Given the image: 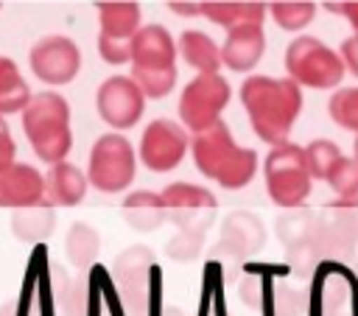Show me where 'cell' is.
I'll return each mask as SVG.
<instances>
[{"label":"cell","instance_id":"obj_1","mask_svg":"<svg viewBox=\"0 0 358 316\" xmlns=\"http://www.w3.org/2000/svg\"><path fill=\"white\" fill-rule=\"evenodd\" d=\"M241 103L249 115L255 134L268 145H285L302 109V89L288 76H249L241 84Z\"/></svg>","mask_w":358,"mask_h":316},{"label":"cell","instance_id":"obj_2","mask_svg":"<svg viewBox=\"0 0 358 316\" xmlns=\"http://www.w3.org/2000/svg\"><path fill=\"white\" fill-rule=\"evenodd\" d=\"M190 154L201 176L224 190H241L257 173V154L252 148H241L232 140L229 126L221 120L190 137Z\"/></svg>","mask_w":358,"mask_h":316},{"label":"cell","instance_id":"obj_3","mask_svg":"<svg viewBox=\"0 0 358 316\" xmlns=\"http://www.w3.org/2000/svg\"><path fill=\"white\" fill-rule=\"evenodd\" d=\"M22 129L39 159L59 165L64 162L73 134H70V106L56 92H39L22 109Z\"/></svg>","mask_w":358,"mask_h":316},{"label":"cell","instance_id":"obj_4","mask_svg":"<svg viewBox=\"0 0 358 316\" xmlns=\"http://www.w3.org/2000/svg\"><path fill=\"white\" fill-rule=\"evenodd\" d=\"M285 73L299 87L313 89H333L344 78L347 67L341 62V53L327 48L316 36H296L285 48Z\"/></svg>","mask_w":358,"mask_h":316},{"label":"cell","instance_id":"obj_5","mask_svg":"<svg viewBox=\"0 0 358 316\" xmlns=\"http://www.w3.org/2000/svg\"><path fill=\"white\" fill-rule=\"evenodd\" d=\"M266 176V193L268 199L282 210H296L310 193V173L305 165V148L285 143L268 151L263 162Z\"/></svg>","mask_w":358,"mask_h":316},{"label":"cell","instance_id":"obj_6","mask_svg":"<svg viewBox=\"0 0 358 316\" xmlns=\"http://www.w3.org/2000/svg\"><path fill=\"white\" fill-rule=\"evenodd\" d=\"M137 162L134 148L123 134H103L90 151L87 179L101 193H120L134 182Z\"/></svg>","mask_w":358,"mask_h":316},{"label":"cell","instance_id":"obj_7","mask_svg":"<svg viewBox=\"0 0 358 316\" xmlns=\"http://www.w3.org/2000/svg\"><path fill=\"white\" fill-rule=\"evenodd\" d=\"M229 98H232V89L221 73H201L193 81H187V87L182 89L179 117L193 134H199L213 123H218L221 109L229 103Z\"/></svg>","mask_w":358,"mask_h":316},{"label":"cell","instance_id":"obj_8","mask_svg":"<svg viewBox=\"0 0 358 316\" xmlns=\"http://www.w3.org/2000/svg\"><path fill=\"white\" fill-rule=\"evenodd\" d=\"M310 243L324 260H350L358 246V207L344 201L324 204L316 215Z\"/></svg>","mask_w":358,"mask_h":316},{"label":"cell","instance_id":"obj_9","mask_svg":"<svg viewBox=\"0 0 358 316\" xmlns=\"http://www.w3.org/2000/svg\"><path fill=\"white\" fill-rule=\"evenodd\" d=\"M266 240V227L263 221L255 215V213H246V210H238L232 215H227L224 221V229H221V238L213 249V257L218 263H227V277L232 280L241 268V263L255 254Z\"/></svg>","mask_w":358,"mask_h":316},{"label":"cell","instance_id":"obj_10","mask_svg":"<svg viewBox=\"0 0 358 316\" xmlns=\"http://www.w3.org/2000/svg\"><path fill=\"white\" fill-rule=\"evenodd\" d=\"M165 213L179 229H193V232H207V227L215 218V196L207 187L190 185V182H173L162 193Z\"/></svg>","mask_w":358,"mask_h":316},{"label":"cell","instance_id":"obj_11","mask_svg":"<svg viewBox=\"0 0 358 316\" xmlns=\"http://www.w3.org/2000/svg\"><path fill=\"white\" fill-rule=\"evenodd\" d=\"M187 148H190L187 131L176 120L159 117V120L148 123L140 137V162L154 173H165L182 162Z\"/></svg>","mask_w":358,"mask_h":316},{"label":"cell","instance_id":"obj_12","mask_svg":"<svg viewBox=\"0 0 358 316\" xmlns=\"http://www.w3.org/2000/svg\"><path fill=\"white\" fill-rule=\"evenodd\" d=\"M98 115L112 129H129L143 117L145 95L131 76H112L98 87Z\"/></svg>","mask_w":358,"mask_h":316},{"label":"cell","instance_id":"obj_13","mask_svg":"<svg viewBox=\"0 0 358 316\" xmlns=\"http://www.w3.org/2000/svg\"><path fill=\"white\" fill-rule=\"evenodd\" d=\"M81 67V50L67 36H45L31 50V70L45 84H67Z\"/></svg>","mask_w":358,"mask_h":316},{"label":"cell","instance_id":"obj_14","mask_svg":"<svg viewBox=\"0 0 358 316\" xmlns=\"http://www.w3.org/2000/svg\"><path fill=\"white\" fill-rule=\"evenodd\" d=\"M176 42L165 25H145L131 39V73H154L176 67Z\"/></svg>","mask_w":358,"mask_h":316},{"label":"cell","instance_id":"obj_15","mask_svg":"<svg viewBox=\"0 0 358 316\" xmlns=\"http://www.w3.org/2000/svg\"><path fill=\"white\" fill-rule=\"evenodd\" d=\"M45 199V179L31 165H11L0 171V207H34Z\"/></svg>","mask_w":358,"mask_h":316},{"label":"cell","instance_id":"obj_16","mask_svg":"<svg viewBox=\"0 0 358 316\" xmlns=\"http://www.w3.org/2000/svg\"><path fill=\"white\" fill-rule=\"evenodd\" d=\"M266 50V34L263 25H243L227 31V39L221 45V64H227L235 73L252 70Z\"/></svg>","mask_w":358,"mask_h":316},{"label":"cell","instance_id":"obj_17","mask_svg":"<svg viewBox=\"0 0 358 316\" xmlns=\"http://www.w3.org/2000/svg\"><path fill=\"white\" fill-rule=\"evenodd\" d=\"M154 288H159V268L157 266L117 277L123 313L126 316H151L154 313Z\"/></svg>","mask_w":358,"mask_h":316},{"label":"cell","instance_id":"obj_18","mask_svg":"<svg viewBox=\"0 0 358 316\" xmlns=\"http://www.w3.org/2000/svg\"><path fill=\"white\" fill-rule=\"evenodd\" d=\"M87 193V176L70 165V162H59V165H50L48 176H45V196H48V204L53 207H73L84 199Z\"/></svg>","mask_w":358,"mask_h":316},{"label":"cell","instance_id":"obj_19","mask_svg":"<svg viewBox=\"0 0 358 316\" xmlns=\"http://www.w3.org/2000/svg\"><path fill=\"white\" fill-rule=\"evenodd\" d=\"M101 36L131 42L140 31V6L137 3H98Z\"/></svg>","mask_w":358,"mask_h":316},{"label":"cell","instance_id":"obj_20","mask_svg":"<svg viewBox=\"0 0 358 316\" xmlns=\"http://www.w3.org/2000/svg\"><path fill=\"white\" fill-rule=\"evenodd\" d=\"M123 218L131 229H140V232H151V229H159L162 221L168 218L165 213V201L159 193H151V190H137V193H129L126 201H123Z\"/></svg>","mask_w":358,"mask_h":316},{"label":"cell","instance_id":"obj_21","mask_svg":"<svg viewBox=\"0 0 358 316\" xmlns=\"http://www.w3.org/2000/svg\"><path fill=\"white\" fill-rule=\"evenodd\" d=\"M201 17L210 22L232 31L243 25H263L266 20V3H199Z\"/></svg>","mask_w":358,"mask_h":316},{"label":"cell","instance_id":"obj_22","mask_svg":"<svg viewBox=\"0 0 358 316\" xmlns=\"http://www.w3.org/2000/svg\"><path fill=\"white\" fill-rule=\"evenodd\" d=\"M179 53L193 70H199V76L221 70V48L201 31H185L179 36Z\"/></svg>","mask_w":358,"mask_h":316},{"label":"cell","instance_id":"obj_23","mask_svg":"<svg viewBox=\"0 0 358 316\" xmlns=\"http://www.w3.org/2000/svg\"><path fill=\"white\" fill-rule=\"evenodd\" d=\"M53 224H56V213H53V207H50L48 201H39V204H34V207H22V210H17L14 218H11L14 235H17L20 240H28V243L48 238V235L53 232Z\"/></svg>","mask_w":358,"mask_h":316},{"label":"cell","instance_id":"obj_24","mask_svg":"<svg viewBox=\"0 0 358 316\" xmlns=\"http://www.w3.org/2000/svg\"><path fill=\"white\" fill-rule=\"evenodd\" d=\"M274 271L268 266H249L238 282V296L252 310H266L274 294Z\"/></svg>","mask_w":358,"mask_h":316},{"label":"cell","instance_id":"obj_25","mask_svg":"<svg viewBox=\"0 0 358 316\" xmlns=\"http://www.w3.org/2000/svg\"><path fill=\"white\" fill-rule=\"evenodd\" d=\"M64 249H67V257L76 268H90L98 257V249H101V238L98 232L84 224V221H76L64 238Z\"/></svg>","mask_w":358,"mask_h":316},{"label":"cell","instance_id":"obj_26","mask_svg":"<svg viewBox=\"0 0 358 316\" xmlns=\"http://www.w3.org/2000/svg\"><path fill=\"white\" fill-rule=\"evenodd\" d=\"M319 313L322 316H350V285L344 271H324L319 285Z\"/></svg>","mask_w":358,"mask_h":316},{"label":"cell","instance_id":"obj_27","mask_svg":"<svg viewBox=\"0 0 358 316\" xmlns=\"http://www.w3.org/2000/svg\"><path fill=\"white\" fill-rule=\"evenodd\" d=\"M28 103H31V92H28V84L22 81L17 64L8 59H0V115L25 109Z\"/></svg>","mask_w":358,"mask_h":316},{"label":"cell","instance_id":"obj_28","mask_svg":"<svg viewBox=\"0 0 358 316\" xmlns=\"http://www.w3.org/2000/svg\"><path fill=\"white\" fill-rule=\"evenodd\" d=\"M313 224H316V215L308 213L305 207L285 210V215L277 221V238L282 240L285 249L310 243V238H313Z\"/></svg>","mask_w":358,"mask_h":316},{"label":"cell","instance_id":"obj_29","mask_svg":"<svg viewBox=\"0 0 358 316\" xmlns=\"http://www.w3.org/2000/svg\"><path fill=\"white\" fill-rule=\"evenodd\" d=\"M341 159V151L333 140H313L305 145V165H308V173L310 179H324L333 173V168L338 165Z\"/></svg>","mask_w":358,"mask_h":316},{"label":"cell","instance_id":"obj_30","mask_svg":"<svg viewBox=\"0 0 358 316\" xmlns=\"http://www.w3.org/2000/svg\"><path fill=\"white\" fill-rule=\"evenodd\" d=\"M268 11H271L274 22H277L282 31H302V28L313 20L316 6L308 3V0H291V3H288V0H277V3L268 6Z\"/></svg>","mask_w":358,"mask_h":316},{"label":"cell","instance_id":"obj_31","mask_svg":"<svg viewBox=\"0 0 358 316\" xmlns=\"http://www.w3.org/2000/svg\"><path fill=\"white\" fill-rule=\"evenodd\" d=\"M327 185L338 196V201L358 207V162L352 157H341L338 159V165L327 176Z\"/></svg>","mask_w":358,"mask_h":316},{"label":"cell","instance_id":"obj_32","mask_svg":"<svg viewBox=\"0 0 358 316\" xmlns=\"http://www.w3.org/2000/svg\"><path fill=\"white\" fill-rule=\"evenodd\" d=\"M330 120L358 134V87H341L327 101Z\"/></svg>","mask_w":358,"mask_h":316},{"label":"cell","instance_id":"obj_33","mask_svg":"<svg viewBox=\"0 0 358 316\" xmlns=\"http://www.w3.org/2000/svg\"><path fill=\"white\" fill-rule=\"evenodd\" d=\"M268 310H271V316H302L308 310V296H305V291L280 282V285H274Z\"/></svg>","mask_w":358,"mask_h":316},{"label":"cell","instance_id":"obj_34","mask_svg":"<svg viewBox=\"0 0 358 316\" xmlns=\"http://www.w3.org/2000/svg\"><path fill=\"white\" fill-rule=\"evenodd\" d=\"M137 87L145 98H165L176 87V67L173 70H154V73H131Z\"/></svg>","mask_w":358,"mask_h":316},{"label":"cell","instance_id":"obj_35","mask_svg":"<svg viewBox=\"0 0 358 316\" xmlns=\"http://www.w3.org/2000/svg\"><path fill=\"white\" fill-rule=\"evenodd\" d=\"M201 243H204V235H201V232L179 229V232L168 240V257H171V260H179V263H190V260L199 257Z\"/></svg>","mask_w":358,"mask_h":316},{"label":"cell","instance_id":"obj_36","mask_svg":"<svg viewBox=\"0 0 358 316\" xmlns=\"http://www.w3.org/2000/svg\"><path fill=\"white\" fill-rule=\"evenodd\" d=\"M154 266V254L148 246H129L117 260H115V280L117 277H126V274H134L140 268H148Z\"/></svg>","mask_w":358,"mask_h":316},{"label":"cell","instance_id":"obj_37","mask_svg":"<svg viewBox=\"0 0 358 316\" xmlns=\"http://www.w3.org/2000/svg\"><path fill=\"white\" fill-rule=\"evenodd\" d=\"M285 257H288V268L296 274V277H310L316 263L322 260L313 249V243H302V246H294V249H285Z\"/></svg>","mask_w":358,"mask_h":316},{"label":"cell","instance_id":"obj_38","mask_svg":"<svg viewBox=\"0 0 358 316\" xmlns=\"http://www.w3.org/2000/svg\"><path fill=\"white\" fill-rule=\"evenodd\" d=\"M59 302L64 305L67 316H84L87 313V282L78 280V282L67 285V291L59 296Z\"/></svg>","mask_w":358,"mask_h":316},{"label":"cell","instance_id":"obj_39","mask_svg":"<svg viewBox=\"0 0 358 316\" xmlns=\"http://www.w3.org/2000/svg\"><path fill=\"white\" fill-rule=\"evenodd\" d=\"M330 14H341V17H347V22H350V28L355 31L352 36H358V3H322Z\"/></svg>","mask_w":358,"mask_h":316},{"label":"cell","instance_id":"obj_40","mask_svg":"<svg viewBox=\"0 0 358 316\" xmlns=\"http://www.w3.org/2000/svg\"><path fill=\"white\" fill-rule=\"evenodd\" d=\"M11 165H14V140H11V134L0 117V171H6Z\"/></svg>","mask_w":358,"mask_h":316},{"label":"cell","instance_id":"obj_41","mask_svg":"<svg viewBox=\"0 0 358 316\" xmlns=\"http://www.w3.org/2000/svg\"><path fill=\"white\" fill-rule=\"evenodd\" d=\"M341 62L358 78V36H350V39L341 42Z\"/></svg>","mask_w":358,"mask_h":316},{"label":"cell","instance_id":"obj_42","mask_svg":"<svg viewBox=\"0 0 358 316\" xmlns=\"http://www.w3.org/2000/svg\"><path fill=\"white\" fill-rule=\"evenodd\" d=\"M168 8H171L173 14H182V17H196V14H201V11H199V3H168Z\"/></svg>","mask_w":358,"mask_h":316},{"label":"cell","instance_id":"obj_43","mask_svg":"<svg viewBox=\"0 0 358 316\" xmlns=\"http://www.w3.org/2000/svg\"><path fill=\"white\" fill-rule=\"evenodd\" d=\"M162 316H185V313H182L179 308H165V310H162Z\"/></svg>","mask_w":358,"mask_h":316},{"label":"cell","instance_id":"obj_44","mask_svg":"<svg viewBox=\"0 0 358 316\" xmlns=\"http://www.w3.org/2000/svg\"><path fill=\"white\" fill-rule=\"evenodd\" d=\"M352 154H355V157H352V159H355V162H358V134H355V143H352Z\"/></svg>","mask_w":358,"mask_h":316}]
</instances>
